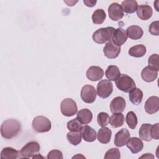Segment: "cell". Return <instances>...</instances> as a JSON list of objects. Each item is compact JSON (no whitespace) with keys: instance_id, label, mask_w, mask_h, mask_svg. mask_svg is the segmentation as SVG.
<instances>
[{"instance_id":"1","label":"cell","mask_w":159,"mask_h":159,"mask_svg":"<svg viewBox=\"0 0 159 159\" xmlns=\"http://www.w3.org/2000/svg\"><path fill=\"white\" fill-rule=\"evenodd\" d=\"M21 124L16 119H10L4 120L1 125V134L6 139H11L19 133Z\"/></svg>"},{"instance_id":"2","label":"cell","mask_w":159,"mask_h":159,"mask_svg":"<svg viewBox=\"0 0 159 159\" xmlns=\"http://www.w3.org/2000/svg\"><path fill=\"white\" fill-rule=\"evenodd\" d=\"M116 29L112 27H107L99 28L93 34L92 38L94 42L102 44L106 42L111 41Z\"/></svg>"},{"instance_id":"3","label":"cell","mask_w":159,"mask_h":159,"mask_svg":"<svg viewBox=\"0 0 159 159\" xmlns=\"http://www.w3.org/2000/svg\"><path fill=\"white\" fill-rule=\"evenodd\" d=\"M115 83L117 88L124 93H129L135 88V83L134 80L125 74H120L115 80Z\"/></svg>"},{"instance_id":"4","label":"cell","mask_w":159,"mask_h":159,"mask_svg":"<svg viewBox=\"0 0 159 159\" xmlns=\"http://www.w3.org/2000/svg\"><path fill=\"white\" fill-rule=\"evenodd\" d=\"M32 126L33 129L39 133L47 132L52 127L50 120L43 116H36L32 121Z\"/></svg>"},{"instance_id":"5","label":"cell","mask_w":159,"mask_h":159,"mask_svg":"<svg viewBox=\"0 0 159 159\" xmlns=\"http://www.w3.org/2000/svg\"><path fill=\"white\" fill-rule=\"evenodd\" d=\"M77 110L76 103L71 98H65L60 104L61 112L65 116H73L77 112Z\"/></svg>"},{"instance_id":"6","label":"cell","mask_w":159,"mask_h":159,"mask_svg":"<svg viewBox=\"0 0 159 159\" xmlns=\"http://www.w3.org/2000/svg\"><path fill=\"white\" fill-rule=\"evenodd\" d=\"M113 91L112 83L107 80L100 81L97 85V94L102 99L108 98Z\"/></svg>"},{"instance_id":"7","label":"cell","mask_w":159,"mask_h":159,"mask_svg":"<svg viewBox=\"0 0 159 159\" xmlns=\"http://www.w3.org/2000/svg\"><path fill=\"white\" fill-rule=\"evenodd\" d=\"M40 149V147L38 142L31 141L26 143L19 152L23 158H32L33 156L39 152Z\"/></svg>"},{"instance_id":"8","label":"cell","mask_w":159,"mask_h":159,"mask_svg":"<svg viewBox=\"0 0 159 159\" xmlns=\"http://www.w3.org/2000/svg\"><path fill=\"white\" fill-rule=\"evenodd\" d=\"M96 91L94 86L86 84L83 86L81 90L80 96L81 98L86 103L91 104L93 103L96 98Z\"/></svg>"},{"instance_id":"9","label":"cell","mask_w":159,"mask_h":159,"mask_svg":"<svg viewBox=\"0 0 159 159\" xmlns=\"http://www.w3.org/2000/svg\"><path fill=\"white\" fill-rule=\"evenodd\" d=\"M120 52V47L114 44L112 40L109 41L103 48L104 55L109 59L117 58Z\"/></svg>"},{"instance_id":"10","label":"cell","mask_w":159,"mask_h":159,"mask_svg":"<svg viewBox=\"0 0 159 159\" xmlns=\"http://www.w3.org/2000/svg\"><path fill=\"white\" fill-rule=\"evenodd\" d=\"M109 18L114 21L120 20L124 16V11L121 6L117 2H113L108 7Z\"/></svg>"},{"instance_id":"11","label":"cell","mask_w":159,"mask_h":159,"mask_svg":"<svg viewBox=\"0 0 159 159\" xmlns=\"http://www.w3.org/2000/svg\"><path fill=\"white\" fill-rule=\"evenodd\" d=\"M126 106V101L124 98L117 96L114 98L110 104V109L112 113H121Z\"/></svg>"},{"instance_id":"12","label":"cell","mask_w":159,"mask_h":159,"mask_svg":"<svg viewBox=\"0 0 159 159\" xmlns=\"http://www.w3.org/2000/svg\"><path fill=\"white\" fill-rule=\"evenodd\" d=\"M130 133L126 129H122L118 131L114 137V144L118 147H121L126 145L130 139Z\"/></svg>"},{"instance_id":"13","label":"cell","mask_w":159,"mask_h":159,"mask_svg":"<svg viewBox=\"0 0 159 159\" xmlns=\"http://www.w3.org/2000/svg\"><path fill=\"white\" fill-rule=\"evenodd\" d=\"M86 75L90 81H96L102 79L104 76V71L98 66H91L87 70Z\"/></svg>"},{"instance_id":"14","label":"cell","mask_w":159,"mask_h":159,"mask_svg":"<svg viewBox=\"0 0 159 159\" xmlns=\"http://www.w3.org/2000/svg\"><path fill=\"white\" fill-rule=\"evenodd\" d=\"M159 98L158 96H152L147 99L145 103V110L147 113L153 114L158 111Z\"/></svg>"},{"instance_id":"15","label":"cell","mask_w":159,"mask_h":159,"mask_svg":"<svg viewBox=\"0 0 159 159\" xmlns=\"http://www.w3.org/2000/svg\"><path fill=\"white\" fill-rule=\"evenodd\" d=\"M126 145L130 152L134 154L141 152L143 148V142L140 139L136 137L130 138L127 142Z\"/></svg>"},{"instance_id":"16","label":"cell","mask_w":159,"mask_h":159,"mask_svg":"<svg viewBox=\"0 0 159 159\" xmlns=\"http://www.w3.org/2000/svg\"><path fill=\"white\" fill-rule=\"evenodd\" d=\"M127 35L126 31L122 28H117L115 30L112 38V42L118 45H122L127 39Z\"/></svg>"},{"instance_id":"17","label":"cell","mask_w":159,"mask_h":159,"mask_svg":"<svg viewBox=\"0 0 159 159\" xmlns=\"http://www.w3.org/2000/svg\"><path fill=\"white\" fill-rule=\"evenodd\" d=\"M81 134L83 140L88 142H92L96 139L97 134L96 130L89 125H84L82 127Z\"/></svg>"},{"instance_id":"18","label":"cell","mask_w":159,"mask_h":159,"mask_svg":"<svg viewBox=\"0 0 159 159\" xmlns=\"http://www.w3.org/2000/svg\"><path fill=\"white\" fill-rule=\"evenodd\" d=\"M137 16L142 20H146L149 19L153 14L152 8L147 4L140 5L137 7L136 10Z\"/></svg>"},{"instance_id":"19","label":"cell","mask_w":159,"mask_h":159,"mask_svg":"<svg viewBox=\"0 0 159 159\" xmlns=\"http://www.w3.org/2000/svg\"><path fill=\"white\" fill-rule=\"evenodd\" d=\"M127 37L132 40H138L142 38L143 31L142 29L138 25H130L126 29Z\"/></svg>"},{"instance_id":"20","label":"cell","mask_w":159,"mask_h":159,"mask_svg":"<svg viewBox=\"0 0 159 159\" xmlns=\"http://www.w3.org/2000/svg\"><path fill=\"white\" fill-rule=\"evenodd\" d=\"M158 76V71L153 70L148 66L145 67L141 72V77L143 81L150 83L156 80Z\"/></svg>"},{"instance_id":"21","label":"cell","mask_w":159,"mask_h":159,"mask_svg":"<svg viewBox=\"0 0 159 159\" xmlns=\"http://www.w3.org/2000/svg\"><path fill=\"white\" fill-rule=\"evenodd\" d=\"M76 119L82 124H88L92 120L93 114L88 109H82L78 112Z\"/></svg>"},{"instance_id":"22","label":"cell","mask_w":159,"mask_h":159,"mask_svg":"<svg viewBox=\"0 0 159 159\" xmlns=\"http://www.w3.org/2000/svg\"><path fill=\"white\" fill-rule=\"evenodd\" d=\"M112 131L108 127H102L98 132V140L101 143H108L111 139Z\"/></svg>"},{"instance_id":"23","label":"cell","mask_w":159,"mask_h":159,"mask_svg":"<svg viewBox=\"0 0 159 159\" xmlns=\"http://www.w3.org/2000/svg\"><path fill=\"white\" fill-rule=\"evenodd\" d=\"M152 124H143L139 129V135L140 139L149 142L152 138L151 137V127Z\"/></svg>"},{"instance_id":"24","label":"cell","mask_w":159,"mask_h":159,"mask_svg":"<svg viewBox=\"0 0 159 159\" xmlns=\"http://www.w3.org/2000/svg\"><path fill=\"white\" fill-rule=\"evenodd\" d=\"M129 97L130 102L133 104L139 105L142 101L143 92L140 89L135 88L129 92Z\"/></svg>"},{"instance_id":"25","label":"cell","mask_w":159,"mask_h":159,"mask_svg":"<svg viewBox=\"0 0 159 159\" xmlns=\"http://www.w3.org/2000/svg\"><path fill=\"white\" fill-rule=\"evenodd\" d=\"M146 51V47L142 44H139L130 47L128 51V53L131 57L140 58L145 55Z\"/></svg>"},{"instance_id":"26","label":"cell","mask_w":159,"mask_h":159,"mask_svg":"<svg viewBox=\"0 0 159 159\" xmlns=\"http://www.w3.org/2000/svg\"><path fill=\"white\" fill-rule=\"evenodd\" d=\"M137 2L134 0H125L122 2L121 7L125 13L132 14L136 11L137 9Z\"/></svg>"},{"instance_id":"27","label":"cell","mask_w":159,"mask_h":159,"mask_svg":"<svg viewBox=\"0 0 159 159\" xmlns=\"http://www.w3.org/2000/svg\"><path fill=\"white\" fill-rule=\"evenodd\" d=\"M120 70L116 65H109L105 71L106 77L109 81L116 80L120 76Z\"/></svg>"},{"instance_id":"28","label":"cell","mask_w":159,"mask_h":159,"mask_svg":"<svg viewBox=\"0 0 159 159\" xmlns=\"http://www.w3.org/2000/svg\"><path fill=\"white\" fill-rule=\"evenodd\" d=\"M124 122V116L121 113H114L109 118V124L114 128L121 127Z\"/></svg>"},{"instance_id":"29","label":"cell","mask_w":159,"mask_h":159,"mask_svg":"<svg viewBox=\"0 0 159 159\" xmlns=\"http://www.w3.org/2000/svg\"><path fill=\"white\" fill-rule=\"evenodd\" d=\"M66 138L68 141L73 145L76 146L80 144L82 140L80 131H70L67 133Z\"/></svg>"},{"instance_id":"30","label":"cell","mask_w":159,"mask_h":159,"mask_svg":"<svg viewBox=\"0 0 159 159\" xmlns=\"http://www.w3.org/2000/svg\"><path fill=\"white\" fill-rule=\"evenodd\" d=\"M106 17L104 11L102 9H97L92 14L91 18L94 24H101L104 22Z\"/></svg>"},{"instance_id":"31","label":"cell","mask_w":159,"mask_h":159,"mask_svg":"<svg viewBox=\"0 0 159 159\" xmlns=\"http://www.w3.org/2000/svg\"><path fill=\"white\" fill-rule=\"evenodd\" d=\"M20 152L12 147H5L1 152V158H17Z\"/></svg>"},{"instance_id":"32","label":"cell","mask_w":159,"mask_h":159,"mask_svg":"<svg viewBox=\"0 0 159 159\" xmlns=\"http://www.w3.org/2000/svg\"><path fill=\"white\" fill-rule=\"evenodd\" d=\"M125 120L127 125L131 129H134L136 127L138 123L137 116L133 111H129L127 114Z\"/></svg>"},{"instance_id":"33","label":"cell","mask_w":159,"mask_h":159,"mask_svg":"<svg viewBox=\"0 0 159 159\" xmlns=\"http://www.w3.org/2000/svg\"><path fill=\"white\" fill-rule=\"evenodd\" d=\"M109 116L107 113L104 112H99L97 116L98 125L102 127L107 126L109 122Z\"/></svg>"},{"instance_id":"34","label":"cell","mask_w":159,"mask_h":159,"mask_svg":"<svg viewBox=\"0 0 159 159\" xmlns=\"http://www.w3.org/2000/svg\"><path fill=\"white\" fill-rule=\"evenodd\" d=\"M159 57L158 54H152L148 58V66L155 71H158L159 70Z\"/></svg>"},{"instance_id":"35","label":"cell","mask_w":159,"mask_h":159,"mask_svg":"<svg viewBox=\"0 0 159 159\" xmlns=\"http://www.w3.org/2000/svg\"><path fill=\"white\" fill-rule=\"evenodd\" d=\"M66 127L70 131H81L83 126L82 124L76 118L68 121Z\"/></svg>"},{"instance_id":"36","label":"cell","mask_w":159,"mask_h":159,"mask_svg":"<svg viewBox=\"0 0 159 159\" xmlns=\"http://www.w3.org/2000/svg\"><path fill=\"white\" fill-rule=\"evenodd\" d=\"M120 158V151L117 148H112L107 150L104 155L105 159H119Z\"/></svg>"},{"instance_id":"37","label":"cell","mask_w":159,"mask_h":159,"mask_svg":"<svg viewBox=\"0 0 159 159\" xmlns=\"http://www.w3.org/2000/svg\"><path fill=\"white\" fill-rule=\"evenodd\" d=\"M148 31L152 35L158 36L159 35V21L152 22L149 25Z\"/></svg>"},{"instance_id":"38","label":"cell","mask_w":159,"mask_h":159,"mask_svg":"<svg viewBox=\"0 0 159 159\" xmlns=\"http://www.w3.org/2000/svg\"><path fill=\"white\" fill-rule=\"evenodd\" d=\"M47 158L48 159H63V154L62 152L58 150H52L48 152Z\"/></svg>"},{"instance_id":"39","label":"cell","mask_w":159,"mask_h":159,"mask_svg":"<svg viewBox=\"0 0 159 159\" xmlns=\"http://www.w3.org/2000/svg\"><path fill=\"white\" fill-rule=\"evenodd\" d=\"M151 137L152 139L158 140L159 139V124L156 123L152 125L151 127Z\"/></svg>"},{"instance_id":"40","label":"cell","mask_w":159,"mask_h":159,"mask_svg":"<svg viewBox=\"0 0 159 159\" xmlns=\"http://www.w3.org/2000/svg\"><path fill=\"white\" fill-rule=\"evenodd\" d=\"M83 2L87 7H92L95 6L97 1H93V0H84Z\"/></svg>"},{"instance_id":"41","label":"cell","mask_w":159,"mask_h":159,"mask_svg":"<svg viewBox=\"0 0 159 159\" xmlns=\"http://www.w3.org/2000/svg\"><path fill=\"white\" fill-rule=\"evenodd\" d=\"M140 158H154V156H153L152 153H145V155L141 156Z\"/></svg>"},{"instance_id":"42","label":"cell","mask_w":159,"mask_h":159,"mask_svg":"<svg viewBox=\"0 0 159 159\" xmlns=\"http://www.w3.org/2000/svg\"><path fill=\"white\" fill-rule=\"evenodd\" d=\"M77 157H82V158H85L84 157H83V156H82V155H76V156H74V157H73V158H77Z\"/></svg>"}]
</instances>
